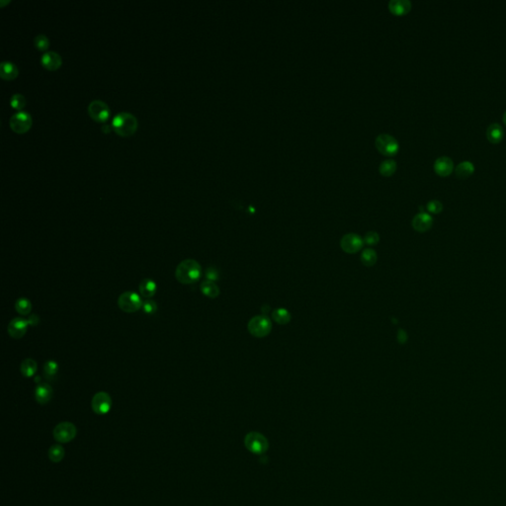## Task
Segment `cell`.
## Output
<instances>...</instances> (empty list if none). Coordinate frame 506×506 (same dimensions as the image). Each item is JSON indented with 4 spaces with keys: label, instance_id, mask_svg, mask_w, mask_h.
<instances>
[{
    "label": "cell",
    "instance_id": "cell-1",
    "mask_svg": "<svg viewBox=\"0 0 506 506\" xmlns=\"http://www.w3.org/2000/svg\"><path fill=\"white\" fill-rule=\"evenodd\" d=\"M202 274L200 264L194 259H186L178 264L175 270V277L178 282L188 285L197 282Z\"/></svg>",
    "mask_w": 506,
    "mask_h": 506
},
{
    "label": "cell",
    "instance_id": "cell-2",
    "mask_svg": "<svg viewBox=\"0 0 506 506\" xmlns=\"http://www.w3.org/2000/svg\"><path fill=\"white\" fill-rule=\"evenodd\" d=\"M112 127L117 134L127 137L136 132L138 128V121L133 114L129 112H121L113 118Z\"/></svg>",
    "mask_w": 506,
    "mask_h": 506
},
{
    "label": "cell",
    "instance_id": "cell-3",
    "mask_svg": "<svg viewBox=\"0 0 506 506\" xmlns=\"http://www.w3.org/2000/svg\"><path fill=\"white\" fill-rule=\"evenodd\" d=\"M247 329L252 336L262 338L271 332L272 322L266 315H256L249 320Z\"/></svg>",
    "mask_w": 506,
    "mask_h": 506
},
{
    "label": "cell",
    "instance_id": "cell-4",
    "mask_svg": "<svg viewBox=\"0 0 506 506\" xmlns=\"http://www.w3.org/2000/svg\"><path fill=\"white\" fill-rule=\"evenodd\" d=\"M246 449L253 454H263L268 450L269 444L264 435L258 432H250L244 438Z\"/></svg>",
    "mask_w": 506,
    "mask_h": 506
},
{
    "label": "cell",
    "instance_id": "cell-5",
    "mask_svg": "<svg viewBox=\"0 0 506 506\" xmlns=\"http://www.w3.org/2000/svg\"><path fill=\"white\" fill-rule=\"evenodd\" d=\"M119 308L125 312H136L143 308L141 297L134 292H125L118 299Z\"/></svg>",
    "mask_w": 506,
    "mask_h": 506
},
{
    "label": "cell",
    "instance_id": "cell-6",
    "mask_svg": "<svg viewBox=\"0 0 506 506\" xmlns=\"http://www.w3.org/2000/svg\"><path fill=\"white\" fill-rule=\"evenodd\" d=\"M375 145L378 151L387 156H392L396 155L399 150L398 142L388 134L379 135L376 139Z\"/></svg>",
    "mask_w": 506,
    "mask_h": 506
},
{
    "label": "cell",
    "instance_id": "cell-7",
    "mask_svg": "<svg viewBox=\"0 0 506 506\" xmlns=\"http://www.w3.org/2000/svg\"><path fill=\"white\" fill-rule=\"evenodd\" d=\"M77 436V427L72 422H62L54 429V437L60 443H68Z\"/></svg>",
    "mask_w": 506,
    "mask_h": 506
},
{
    "label": "cell",
    "instance_id": "cell-8",
    "mask_svg": "<svg viewBox=\"0 0 506 506\" xmlns=\"http://www.w3.org/2000/svg\"><path fill=\"white\" fill-rule=\"evenodd\" d=\"M9 124L14 132L22 134L30 129L32 125V118L27 112L19 111L10 118Z\"/></svg>",
    "mask_w": 506,
    "mask_h": 506
},
{
    "label": "cell",
    "instance_id": "cell-9",
    "mask_svg": "<svg viewBox=\"0 0 506 506\" xmlns=\"http://www.w3.org/2000/svg\"><path fill=\"white\" fill-rule=\"evenodd\" d=\"M92 409L97 414H106L112 406V399L109 393L105 391L97 392L91 401Z\"/></svg>",
    "mask_w": 506,
    "mask_h": 506
},
{
    "label": "cell",
    "instance_id": "cell-10",
    "mask_svg": "<svg viewBox=\"0 0 506 506\" xmlns=\"http://www.w3.org/2000/svg\"><path fill=\"white\" fill-rule=\"evenodd\" d=\"M364 245V240L356 234H345L340 241V246L343 251L353 254L357 253L362 249Z\"/></svg>",
    "mask_w": 506,
    "mask_h": 506
},
{
    "label": "cell",
    "instance_id": "cell-11",
    "mask_svg": "<svg viewBox=\"0 0 506 506\" xmlns=\"http://www.w3.org/2000/svg\"><path fill=\"white\" fill-rule=\"evenodd\" d=\"M88 113L91 118L98 122H104L110 115L107 104L101 100H93L88 105Z\"/></svg>",
    "mask_w": 506,
    "mask_h": 506
},
{
    "label": "cell",
    "instance_id": "cell-12",
    "mask_svg": "<svg viewBox=\"0 0 506 506\" xmlns=\"http://www.w3.org/2000/svg\"><path fill=\"white\" fill-rule=\"evenodd\" d=\"M29 321L20 317L12 319L8 324V333L12 338L19 339L23 337L27 331Z\"/></svg>",
    "mask_w": 506,
    "mask_h": 506
},
{
    "label": "cell",
    "instance_id": "cell-13",
    "mask_svg": "<svg viewBox=\"0 0 506 506\" xmlns=\"http://www.w3.org/2000/svg\"><path fill=\"white\" fill-rule=\"evenodd\" d=\"M454 168V162L449 156H440L434 162V170L439 176H448Z\"/></svg>",
    "mask_w": 506,
    "mask_h": 506
},
{
    "label": "cell",
    "instance_id": "cell-14",
    "mask_svg": "<svg viewBox=\"0 0 506 506\" xmlns=\"http://www.w3.org/2000/svg\"><path fill=\"white\" fill-rule=\"evenodd\" d=\"M432 218L427 213H419L412 220V227L415 231L423 233L428 231L432 226Z\"/></svg>",
    "mask_w": 506,
    "mask_h": 506
},
{
    "label": "cell",
    "instance_id": "cell-15",
    "mask_svg": "<svg viewBox=\"0 0 506 506\" xmlns=\"http://www.w3.org/2000/svg\"><path fill=\"white\" fill-rule=\"evenodd\" d=\"M41 63L46 69H48L50 71H55L61 67L62 58L58 53H56L54 51H50V52L45 53L42 56Z\"/></svg>",
    "mask_w": 506,
    "mask_h": 506
},
{
    "label": "cell",
    "instance_id": "cell-16",
    "mask_svg": "<svg viewBox=\"0 0 506 506\" xmlns=\"http://www.w3.org/2000/svg\"><path fill=\"white\" fill-rule=\"evenodd\" d=\"M53 389L49 384H39L35 390L36 400L41 404L48 403L53 397Z\"/></svg>",
    "mask_w": 506,
    "mask_h": 506
},
{
    "label": "cell",
    "instance_id": "cell-17",
    "mask_svg": "<svg viewBox=\"0 0 506 506\" xmlns=\"http://www.w3.org/2000/svg\"><path fill=\"white\" fill-rule=\"evenodd\" d=\"M389 9L394 15H404L411 9V2L408 0H391L389 3Z\"/></svg>",
    "mask_w": 506,
    "mask_h": 506
},
{
    "label": "cell",
    "instance_id": "cell-18",
    "mask_svg": "<svg viewBox=\"0 0 506 506\" xmlns=\"http://www.w3.org/2000/svg\"><path fill=\"white\" fill-rule=\"evenodd\" d=\"M487 140L492 144H498L504 137V130L498 123H492L487 127L486 130Z\"/></svg>",
    "mask_w": 506,
    "mask_h": 506
},
{
    "label": "cell",
    "instance_id": "cell-19",
    "mask_svg": "<svg viewBox=\"0 0 506 506\" xmlns=\"http://www.w3.org/2000/svg\"><path fill=\"white\" fill-rule=\"evenodd\" d=\"M17 75H18V69L13 63L5 61V62H2L1 64H0V76H1V78L3 79L11 80V79L15 78L17 77Z\"/></svg>",
    "mask_w": 506,
    "mask_h": 506
},
{
    "label": "cell",
    "instance_id": "cell-20",
    "mask_svg": "<svg viewBox=\"0 0 506 506\" xmlns=\"http://www.w3.org/2000/svg\"><path fill=\"white\" fill-rule=\"evenodd\" d=\"M140 293L144 298L150 299L155 296L156 292V284L152 279H144L139 286Z\"/></svg>",
    "mask_w": 506,
    "mask_h": 506
},
{
    "label": "cell",
    "instance_id": "cell-21",
    "mask_svg": "<svg viewBox=\"0 0 506 506\" xmlns=\"http://www.w3.org/2000/svg\"><path fill=\"white\" fill-rule=\"evenodd\" d=\"M473 171H474L473 164L470 161H467V160L462 161L455 168L456 175L459 178H462V179H465V178L470 176L473 173Z\"/></svg>",
    "mask_w": 506,
    "mask_h": 506
},
{
    "label": "cell",
    "instance_id": "cell-22",
    "mask_svg": "<svg viewBox=\"0 0 506 506\" xmlns=\"http://www.w3.org/2000/svg\"><path fill=\"white\" fill-rule=\"evenodd\" d=\"M200 289H201V292L203 293V295H205L206 297L211 298V299H215L220 295L219 287L215 284V282H212V281H208V280L204 281L201 284Z\"/></svg>",
    "mask_w": 506,
    "mask_h": 506
},
{
    "label": "cell",
    "instance_id": "cell-23",
    "mask_svg": "<svg viewBox=\"0 0 506 506\" xmlns=\"http://www.w3.org/2000/svg\"><path fill=\"white\" fill-rule=\"evenodd\" d=\"M37 363L33 359H25L21 364V373L26 378H31L37 372Z\"/></svg>",
    "mask_w": 506,
    "mask_h": 506
},
{
    "label": "cell",
    "instance_id": "cell-24",
    "mask_svg": "<svg viewBox=\"0 0 506 506\" xmlns=\"http://www.w3.org/2000/svg\"><path fill=\"white\" fill-rule=\"evenodd\" d=\"M272 318L279 324H287L291 320L290 312L285 309H277L272 312Z\"/></svg>",
    "mask_w": 506,
    "mask_h": 506
},
{
    "label": "cell",
    "instance_id": "cell-25",
    "mask_svg": "<svg viewBox=\"0 0 506 506\" xmlns=\"http://www.w3.org/2000/svg\"><path fill=\"white\" fill-rule=\"evenodd\" d=\"M379 170L383 176H391L396 170V162L393 159H387L381 163Z\"/></svg>",
    "mask_w": 506,
    "mask_h": 506
},
{
    "label": "cell",
    "instance_id": "cell-26",
    "mask_svg": "<svg viewBox=\"0 0 506 506\" xmlns=\"http://www.w3.org/2000/svg\"><path fill=\"white\" fill-rule=\"evenodd\" d=\"M377 261V253L372 248H367L362 251L361 262L365 266H373Z\"/></svg>",
    "mask_w": 506,
    "mask_h": 506
},
{
    "label": "cell",
    "instance_id": "cell-27",
    "mask_svg": "<svg viewBox=\"0 0 506 506\" xmlns=\"http://www.w3.org/2000/svg\"><path fill=\"white\" fill-rule=\"evenodd\" d=\"M15 310L22 315H27L32 311V304L26 298H20L15 304Z\"/></svg>",
    "mask_w": 506,
    "mask_h": 506
},
{
    "label": "cell",
    "instance_id": "cell-28",
    "mask_svg": "<svg viewBox=\"0 0 506 506\" xmlns=\"http://www.w3.org/2000/svg\"><path fill=\"white\" fill-rule=\"evenodd\" d=\"M65 457V450L61 445H54L49 450V458L52 462L59 463Z\"/></svg>",
    "mask_w": 506,
    "mask_h": 506
},
{
    "label": "cell",
    "instance_id": "cell-29",
    "mask_svg": "<svg viewBox=\"0 0 506 506\" xmlns=\"http://www.w3.org/2000/svg\"><path fill=\"white\" fill-rule=\"evenodd\" d=\"M58 371H59V365L56 361L50 360V361L46 362V364L44 366V375L46 376V378L53 379L58 374Z\"/></svg>",
    "mask_w": 506,
    "mask_h": 506
},
{
    "label": "cell",
    "instance_id": "cell-30",
    "mask_svg": "<svg viewBox=\"0 0 506 506\" xmlns=\"http://www.w3.org/2000/svg\"><path fill=\"white\" fill-rule=\"evenodd\" d=\"M10 104L12 107H14L15 109H22L25 104H26V99L25 97L20 94V93H15L12 95V97L10 98Z\"/></svg>",
    "mask_w": 506,
    "mask_h": 506
},
{
    "label": "cell",
    "instance_id": "cell-31",
    "mask_svg": "<svg viewBox=\"0 0 506 506\" xmlns=\"http://www.w3.org/2000/svg\"><path fill=\"white\" fill-rule=\"evenodd\" d=\"M34 44L36 46V48L40 51H45L48 49L49 45H50V42H49V39L43 35V34H40L38 35L35 39H34Z\"/></svg>",
    "mask_w": 506,
    "mask_h": 506
},
{
    "label": "cell",
    "instance_id": "cell-32",
    "mask_svg": "<svg viewBox=\"0 0 506 506\" xmlns=\"http://www.w3.org/2000/svg\"><path fill=\"white\" fill-rule=\"evenodd\" d=\"M143 311L147 314H154L157 311V305L153 300H147L143 303Z\"/></svg>",
    "mask_w": 506,
    "mask_h": 506
},
{
    "label": "cell",
    "instance_id": "cell-33",
    "mask_svg": "<svg viewBox=\"0 0 506 506\" xmlns=\"http://www.w3.org/2000/svg\"><path fill=\"white\" fill-rule=\"evenodd\" d=\"M427 210L430 212V213H433V214H438L440 213L442 210H443V205L440 201L438 200H432L430 202H428L427 204Z\"/></svg>",
    "mask_w": 506,
    "mask_h": 506
},
{
    "label": "cell",
    "instance_id": "cell-34",
    "mask_svg": "<svg viewBox=\"0 0 506 506\" xmlns=\"http://www.w3.org/2000/svg\"><path fill=\"white\" fill-rule=\"evenodd\" d=\"M380 240V236L377 233H374V232H371V233H368L364 238V241L367 243V244H370V245H374V244H377Z\"/></svg>",
    "mask_w": 506,
    "mask_h": 506
},
{
    "label": "cell",
    "instance_id": "cell-35",
    "mask_svg": "<svg viewBox=\"0 0 506 506\" xmlns=\"http://www.w3.org/2000/svg\"><path fill=\"white\" fill-rule=\"evenodd\" d=\"M206 278L208 281H212V282L217 281L219 279V273H218L217 269L214 267H209L206 270Z\"/></svg>",
    "mask_w": 506,
    "mask_h": 506
},
{
    "label": "cell",
    "instance_id": "cell-36",
    "mask_svg": "<svg viewBox=\"0 0 506 506\" xmlns=\"http://www.w3.org/2000/svg\"><path fill=\"white\" fill-rule=\"evenodd\" d=\"M109 130H110V128H109V126H107V125H104V126L102 127V131H103V132H105V133H108V132H109Z\"/></svg>",
    "mask_w": 506,
    "mask_h": 506
},
{
    "label": "cell",
    "instance_id": "cell-37",
    "mask_svg": "<svg viewBox=\"0 0 506 506\" xmlns=\"http://www.w3.org/2000/svg\"><path fill=\"white\" fill-rule=\"evenodd\" d=\"M503 122H504V124L506 125V111H505V113L503 114Z\"/></svg>",
    "mask_w": 506,
    "mask_h": 506
}]
</instances>
